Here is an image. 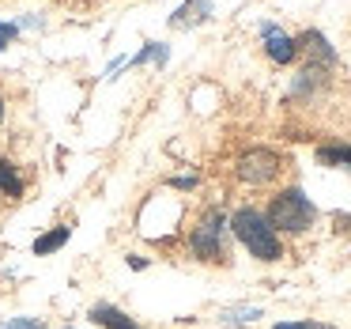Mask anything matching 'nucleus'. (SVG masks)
<instances>
[{"instance_id": "nucleus-17", "label": "nucleus", "mask_w": 351, "mask_h": 329, "mask_svg": "<svg viewBox=\"0 0 351 329\" xmlns=\"http://www.w3.org/2000/svg\"><path fill=\"white\" fill-rule=\"evenodd\" d=\"M302 329H336V326H328V321H313V318H306V321H302Z\"/></svg>"}, {"instance_id": "nucleus-15", "label": "nucleus", "mask_w": 351, "mask_h": 329, "mask_svg": "<svg viewBox=\"0 0 351 329\" xmlns=\"http://www.w3.org/2000/svg\"><path fill=\"white\" fill-rule=\"evenodd\" d=\"M332 223H336V231L351 235V212H336V216H332Z\"/></svg>"}, {"instance_id": "nucleus-6", "label": "nucleus", "mask_w": 351, "mask_h": 329, "mask_svg": "<svg viewBox=\"0 0 351 329\" xmlns=\"http://www.w3.org/2000/svg\"><path fill=\"white\" fill-rule=\"evenodd\" d=\"M295 42H298V54L310 57V65H317V69H332L336 65V49L328 46V38L321 31H302Z\"/></svg>"}, {"instance_id": "nucleus-16", "label": "nucleus", "mask_w": 351, "mask_h": 329, "mask_svg": "<svg viewBox=\"0 0 351 329\" xmlns=\"http://www.w3.org/2000/svg\"><path fill=\"white\" fill-rule=\"evenodd\" d=\"M170 185H174V190H193V185H197V178L182 174V178H170Z\"/></svg>"}, {"instance_id": "nucleus-18", "label": "nucleus", "mask_w": 351, "mask_h": 329, "mask_svg": "<svg viewBox=\"0 0 351 329\" xmlns=\"http://www.w3.org/2000/svg\"><path fill=\"white\" fill-rule=\"evenodd\" d=\"M144 265H147V261L140 258V253H129V269H136V273H140V269H144Z\"/></svg>"}, {"instance_id": "nucleus-3", "label": "nucleus", "mask_w": 351, "mask_h": 329, "mask_svg": "<svg viewBox=\"0 0 351 329\" xmlns=\"http://www.w3.org/2000/svg\"><path fill=\"white\" fill-rule=\"evenodd\" d=\"M227 235H230V223L223 212H204L197 220V227L189 231V253L204 265H227L230 250H227Z\"/></svg>"}, {"instance_id": "nucleus-8", "label": "nucleus", "mask_w": 351, "mask_h": 329, "mask_svg": "<svg viewBox=\"0 0 351 329\" xmlns=\"http://www.w3.org/2000/svg\"><path fill=\"white\" fill-rule=\"evenodd\" d=\"M204 19H212V4H208V0H185L182 8L170 16V27H174V31H185V27H197V23H204Z\"/></svg>"}, {"instance_id": "nucleus-20", "label": "nucleus", "mask_w": 351, "mask_h": 329, "mask_svg": "<svg viewBox=\"0 0 351 329\" xmlns=\"http://www.w3.org/2000/svg\"><path fill=\"white\" fill-rule=\"evenodd\" d=\"M0 122H4V95H0Z\"/></svg>"}, {"instance_id": "nucleus-2", "label": "nucleus", "mask_w": 351, "mask_h": 329, "mask_svg": "<svg viewBox=\"0 0 351 329\" xmlns=\"http://www.w3.org/2000/svg\"><path fill=\"white\" fill-rule=\"evenodd\" d=\"M265 216L276 227V235H306L313 227V220H317V205L298 185H287V190H280L268 201Z\"/></svg>"}, {"instance_id": "nucleus-12", "label": "nucleus", "mask_w": 351, "mask_h": 329, "mask_svg": "<svg viewBox=\"0 0 351 329\" xmlns=\"http://www.w3.org/2000/svg\"><path fill=\"white\" fill-rule=\"evenodd\" d=\"M0 329H49L42 318H8Z\"/></svg>"}, {"instance_id": "nucleus-4", "label": "nucleus", "mask_w": 351, "mask_h": 329, "mask_svg": "<svg viewBox=\"0 0 351 329\" xmlns=\"http://www.w3.org/2000/svg\"><path fill=\"white\" fill-rule=\"evenodd\" d=\"M280 170H283V155L276 148H250L234 163L238 182H245V185H268L280 178Z\"/></svg>"}, {"instance_id": "nucleus-13", "label": "nucleus", "mask_w": 351, "mask_h": 329, "mask_svg": "<svg viewBox=\"0 0 351 329\" xmlns=\"http://www.w3.org/2000/svg\"><path fill=\"white\" fill-rule=\"evenodd\" d=\"M257 318H261L257 306H242V310H227V314H223V321H257Z\"/></svg>"}, {"instance_id": "nucleus-10", "label": "nucleus", "mask_w": 351, "mask_h": 329, "mask_svg": "<svg viewBox=\"0 0 351 329\" xmlns=\"http://www.w3.org/2000/svg\"><path fill=\"white\" fill-rule=\"evenodd\" d=\"M0 193L12 197V201L23 197V178H19V167L12 159H4V155H0Z\"/></svg>"}, {"instance_id": "nucleus-1", "label": "nucleus", "mask_w": 351, "mask_h": 329, "mask_svg": "<svg viewBox=\"0 0 351 329\" xmlns=\"http://www.w3.org/2000/svg\"><path fill=\"white\" fill-rule=\"evenodd\" d=\"M227 223H230V235L250 250V258L265 261V265L283 261V235H276V227L268 223V216L261 208H250V205L234 208Z\"/></svg>"}, {"instance_id": "nucleus-19", "label": "nucleus", "mask_w": 351, "mask_h": 329, "mask_svg": "<svg viewBox=\"0 0 351 329\" xmlns=\"http://www.w3.org/2000/svg\"><path fill=\"white\" fill-rule=\"evenodd\" d=\"M272 329H302V321H276Z\"/></svg>"}, {"instance_id": "nucleus-14", "label": "nucleus", "mask_w": 351, "mask_h": 329, "mask_svg": "<svg viewBox=\"0 0 351 329\" xmlns=\"http://www.w3.org/2000/svg\"><path fill=\"white\" fill-rule=\"evenodd\" d=\"M12 38H19V27H16V23H0V54L8 49Z\"/></svg>"}, {"instance_id": "nucleus-7", "label": "nucleus", "mask_w": 351, "mask_h": 329, "mask_svg": "<svg viewBox=\"0 0 351 329\" xmlns=\"http://www.w3.org/2000/svg\"><path fill=\"white\" fill-rule=\"evenodd\" d=\"M87 318L99 329H147L144 321H136L129 310H121V306H114V303H95L91 310H87Z\"/></svg>"}, {"instance_id": "nucleus-9", "label": "nucleus", "mask_w": 351, "mask_h": 329, "mask_svg": "<svg viewBox=\"0 0 351 329\" xmlns=\"http://www.w3.org/2000/svg\"><path fill=\"white\" fill-rule=\"evenodd\" d=\"M69 238H72V227H69V223H61V227L42 231V235L34 238V246H31V250H34V258H49V253H57L64 242H69Z\"/></svg>"}, {"instance_id": "nucleus-11", "label": "nucleus", "mask_w": 351, "mask_h": 329, "mask_svg": "<svg viewBox=\"0 0 351 329\" xmlns=\"http://www.w3.org/2000/svg\"><path fill=\"white\" fill-rule=\"evenodd\" d=\"M317 163L321 167H336V170H351V144H321Z\"/></svg>"}, {"instance_id": "nucleus-5", "label": "nucleus", "mask_w": 351, "mask_h": 329, "mask_svg": "<svg viewBox=\"0 0 351 329\" xmlns=\"http://www.w3.org/2000/svg\"><path fill=\"white\" fill-rule=\"evenodd\" d=\"M261 38H265V54H268V61H276V65H291L298 57V42L291 38V34H283L276 23H265L261 27Z\"/></svg>"}]
</instances>
